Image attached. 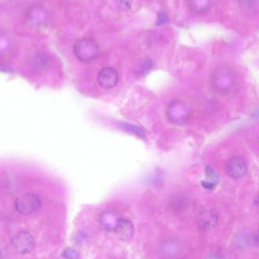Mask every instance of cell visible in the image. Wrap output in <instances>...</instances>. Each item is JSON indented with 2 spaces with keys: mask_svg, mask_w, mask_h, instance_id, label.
<instances>
[{
  "mask_svg": "<svg viewBox=\"0 0 259 259\" xmlns=\"http://www.w3.org/2000/svg\"><path fill=\"white\" fill-rule=\"evenodd\" d=\"M74 56L83 63H90L98 57L100 53L98 43L91 39H80L73 47Z\"/></svg>",
  "mask_w": 259,
  "mask_h": 259,
  "instance_id": "1",
  "label": "cell"
},
{
  "mask_svg": "<svg viewBox=\"0 0 259 259\" xmlns=\"http://www.w3.org/2000/svg\"><path fill=\"white\" fill-rule=\"evenodd\" d=\"M12 243L18 253L25 255L31 253L34 250L35 240V238L30 233L21 231L14 236Z\"/></svg>",
  "mask_w": 259,
  "mask_h": 259,
  "instance_id": "3",
  "label": "cell"
},
{
  "mask_svg": "<svg viewBox=\"0 0 259 259\" xmlns=\"http://www.w3.org/2000/svg\"><path fill=\"white\" fill-rule=\"evenodd\" d=\"M116 235L122 241H129L135 234V227L132 222L126 219H119L115 228Z\"/></svg>",
  "mask_w": 259,
  "mask_h": 259,
  "instance_id": "7",
  "label": "cell"
},
{
  "mask_svg": "<svg viewBox=\"0 0 259 259\" xmlns=\"http://www.w3.org/2000/svg\"><path fill=\"white\" fill-rule=\"evenodd\" d=\"M98 82L103 88H113L119 82V74L112 67H104L98 74Z\"/></svg>",
  "mask_w": 259,
  "mask_h": 259,
  "instance_id": "6",
  "label": "cell"
},
{
  "mask_svg": "<svg viewBox=\"0 0 259 259\" xmlns=\"http://www.w3.org/2000/svg\"><path fill=\"white\" fill-rule=\"evenodd\" d=\"M206 175L208 179H211V182L215 183V184H218L219 177H218V174L214 171L213 168L210 167H207Z\"/></svg>",
  "mask_w": 259,
  "mask_h": 259,
  "instance_id": "14",
  "label": "cell"
},
{
  "mask_svg": "<svg viewBox=\"0 0 259 259\" xmlns=\"http://www.w3.org/2000/svg\"><path fill=\"white\" fill-rule=\"evenodd\" d=\"M62 256L66 259H78V258H79L78 252L73 250L72 248H69V249L65 250Z\"/></svg>",
  "mask_w": 259,
  "mask_h": 259,
  "instance_id": "13",
  "label": "cell"
},
{
  "mask_svg": "<svg viewBox=\"0 0 259 259\" xmlns=\"http://www.w3.org/2000/svg\"><path fill=\"white\" fill-rule=\"evenodd\" d=\"M240 7L246 13L253 14L257 12L259 0H239Z\"/></svg>",
  "mask_w": 259,
  "mask_h": 259,
  "instance_id": "11",
  "label": "cell"
},
{
  "mask_svg": "<svg viewBox=\"0 0 259 259\" xmlns=\"http://www.w3.org/2000/svg\"><path fill=\"white\" fill-rule=\"evenodd\" d=\"M212 2L213 0H187V5L191 12L201 15L212 8Z\"/></svg>",
  "mask_w": 259,
  "mask_h": 259,
  "instance_id": "8",
  "label": "cell"
},
{
  "mask_svg": "<svg viewBox=\"0 0 259 259\" xmlns=\"http://www.w3.org/2000/svg\"><path fill=\"white\" fill-rule=\"evenodd\" d=\"M169 22L168 17L164 13V12H160L158 13V18H157V25H162Z\"/></svg>",
  "mask_w": 259,
  "mask_h": 259,
  "instance_id": "16",
  "label": "cell"
},
{
  "mask_svg": "<svg viewBox=\"0 0 259 259\" xmlns=\"http://www.w3.org/2000/svg\"><path fill=\"white\" fill-rule=\"evenodd\" d=\"M201 184H202L204 188L207 189V190H213L216 186V184L210 182V181H202Z\"/></svg>",
  "mask_w": 259,
  "mask_h": 259,
  "instance_id": "17",
  "label": "cell"
},
{
  "mask_svg": "<svg viewBox=\"0 0 259 259\" xmlns=\"http://www.w3.org/2000/svg\"><path fill=\"white\" fill-rule=\"evenodd\" d=\"M118 220L116 215L111 212H106L101 215L100 223L104 229L107 230H115Z\"/></svg>",
  "mask_w": 259,
  "mask_h": 259,
  "instance_id": "10",
  "label": "cell"
},
{
  "mask_svg": "<svg viewBox=\"0 0 259 259\" xmlns=\"http://www.w3.org/2000/svg\"><path fill=\"white\" fill-rule=\"evenodd\" d=\"M167 117L170 122L177 125H182L187 122L188 117V109L183 102L176 101L170 104L167 109Z\"/></svg>",
  "mask_w": 259,
  "mask_h": 259,
  "instance_id": "5",
  "label": "cell"
},
{
  "mask_svg": "<svg viewBox=\"0 0 259 259\" xmlns=\"http://www.w3.org/2000/svg\"><path fill=\"white\" fill-rule=\"evenodd\" d=\"M15 208L24 215H30L40 208L41 201L37 194L28 193L18 196L15 200Z\"/></svg>",
  "mask_w": 259,
  "mask_h": 259,
  "instance_id": "2",
  "label": "cell"
},
{
  "mask_svg": "<svg viewBox=\"0 0 259 259\" xmlns=\"http://www.w3.org/2000/svg\"><path fill=\"white\" fill-rule=\"evenodd\" d=\"M226 172L232 178H243L247 172V165L245 159L240 156L231 158L226 163Z\"/></svg>",
  "mask_w": 259,
  "mask_h": 259,
  "instance_id": "4",
  "label": "cell"
},
{
  "mask_svg": "<svg viewBox=\"0 0 259 259\" xmlns=\"http://www.w3.org/2000/svg\"><path fill=\"white\" fill-rule=\"evenodd\" d=\"M125 129L128 131L133 132V133L137 134L138 136H143L145 135V133H143L142 130L139 129L137 127L133 126V125H125Z\"/></svg>",
  "mask_w": 259,
  "mask_h": 259,
  "instance_id": "15",
  "label": "cell"
},
{
  "mask_svg": "<svg viewBox=\"0 0 259 259\" xmlns=\"http://www.w3.org/2000/svg\"><path fill=\"white\" fill-rule=\"evenodd\" d=\"M116 6L121 11H127L132 7L133 0H115Z\"/></svg>",
  "mask_w": 259,
  "mask_h": 259,
  "instance_id": "12",
  "label": "cell"
},
{
  "mask_svg": "<svg viewBox=\"0 0 259 259\" xmlns=\"http://www.w3.org/2000/svg\"><path fill=\"white\" fill-rule=\"evenodd\" d=\"M199 225L203 229H209L218 223V214L215 210L204 211L200 214Z\"/></svg>",
  "mask_w": 259,
  "mask_h": 259,
  "instance_id": "9",
  "label": "cell"
}]
</instances>
